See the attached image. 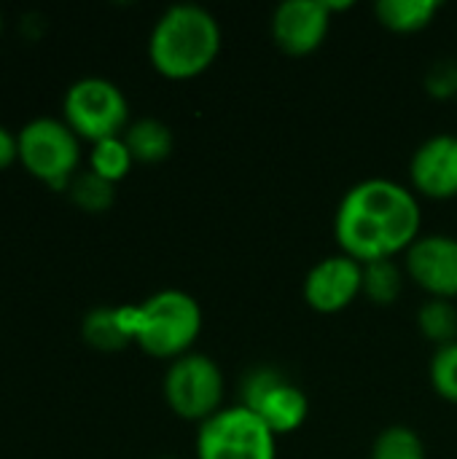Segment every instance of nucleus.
Returning a JSON list of instances; mask_svg holds the SVG:
<instances>
[{"mask_svg": "<svg viewBox=\"0 0 457 459\" xmlns=\"http://www.w3.org/2000/svg\"><path fill=\"white\" fill-rule=\"evenodd\" d=\"M221 54L218 19L194 3L170 5L148 35L151 67L170 81H191L213 67Z\"/></svg>", "mask_w": 457, "mask_h": 459, "instance_id": "obj_2", "label": "nucleus"}, {"mask_svg": "<svg viewBox=\"0 0 457 459\" xmlns=\"http://www.w3.org/2000/svg\"><path fill=\"white\" fill-rule=\"evenodd\" d=\"M137 307H94L81 323L83 342L97 352H119L135 344Z\"/></svg>", "mask_w": 457, "mask_h": 459, "instance_id": "obj_13", "label": "nucleus"}, {"mask_svg": "<svg viewBox=\"0 0 457 459\" xmlns=\"http://www.w3.org/2000/svg\"><path fill=\"white\" fill-rule=\"evenodd\" d=\"M277 436L245 406H229L197 430V459H275Z\"/></svg>", "mask_w": 457, "mask_h": 459, "instance_id": "obj_6", "label": "nucleus"}, {"mask_svg": "<svg viewBox=\"0 0 457 459\" xmlns=\"http://www.w3.org/2000/svg\"><path fill=\"white\" fill-rule=\"evenodd\" d=\"M19 164L48 188H65L81 172V140L54 116H38L19 132Z\"/></svg>", "mask_w": 457, "mask_h": 459, "instance_id": "obj_4", "label": "nucleus"}, {"mask_svg": "<svg viewBox=\"0 0 457 459\" xmlns=\"http://www.w3.org/2000/svg\"><path fill=\"white\" fill-rule=\"evenodd\" d=\"M164 401L170 411L189 422H205L221 411L224 374L218 363L202 352H189L170 363L164 374Z\"/></svg>", "mask_w": 457, "mask_h": 459, "instance_id": "obj_7", "label": "nucleus"}, {"mask_svg": "<svg viewBox=\"0 0 457 459\" xmlns=\"http://www.w3.org/2000/svg\"><path fill=\"white\" fill-rule=\"evenodd\" d=\"M431 387L436 390L439 398L457 406V342L436 347L431 366H428Z\"/></svg>", "mask_w": 457, "mask_h": 459, "instance_id": "obj_21", "label": "nucleus"}, {"mask_svg": "<svg viewBox=\"0 0 457 459\" xmlns=\"http://www.w3.org/2000/svg\"><path fill=\"white\" fill-rule=\"evenodd\" d=\"M409 178L417 194L428 199H455L457 196V137L434 134L428 137L409 161Z\"/></svg>", "mask_w": 457, "mask_h": 459, "instance_id": "obj_12", "label": "nucleus"}, {"mask_svg": "<svg viewBox=\"0 0 457 459\" xmlns=\"http://www.w3.org/2000/svg\"><path fill=\"white\" fill-rule=\"evenodd\" d=\"M0 30H3V13H0Z\"/></svg>", "mask_w": 457, "mask_h": 459, "instance_id": "obj_24", "label": "nucleus"}, {"mask_svg": "<svg viewBox=\"0 0 457 459\" xmlns=\"http://www.w3.org/2000/svg\"><path fill=\"white\" fill-rule=\"evenodd\" d=\"M404 288V274L393 261H374L364 264V296L377 304L388 307L401 296Z\"/></svg>", "mask_w": 457, "mask_h": 459, "instance_id": "obj_19", "label": "nucleus"}, {"mask_svg": "<svg viewBox=\"0 0 457 459\" xmlns=\"http://www.w3.org/2000/svg\"><path fill=\"white\" fill-rule=\"evenodd\" d=\"M240 406L261 417L275 436L296 433L310 414L304 390H299L272 366H256L245 374L240 387Z\"/></svg>", "mask_w": 457, "mask_h": 459, "instance_id": "obj_8", "label": "nucleus"}, {"mask_svg": "<svg viewBox=\"0 0 457 459\" xmlns=\"http://www.w3.org/2000/svg\"><path fill=\"white\" fill-rule=\"evenodd\" d=\"M202 333V307L183 290H159L137 304L135 344L159 360H178L191 352Z\"/></svg>", "mask_w": 457, "mask_h": 459, "instance_id": "obj_3", "label": "nucleus"}, {"mask_svg": "<svg viewBox=\"0 0 457 459\" xmlns=\"http://www.w3.org/2000/svg\"><path fill=\"white\" fill-rule=\"evenodd\" d=\"M62 121L78 134V140H89L92 145L121 137L132 124L124 91L100 75H86L67 86L62 100Z\"/></svg>", "mask_w": 457, "mask_h": 459, "instance_id": "obj_5", "label": "nucleus"}, {"mask_svg": "<svg viewBox=\"0 0 457 459\" xmlns=\"http://www.w3.org/2000/svg\"><path fill=\"white\" fill-rule=\"evenodd\" d=\"M428 91L439 100H447L457 94V65L455 62H444V65H434V70L428 73L426 81Z\"/></svg>", "mask_w": 457, "mask_h": 459, "instance_id": "obj_22", "label": "nucleus"}, {"mask_svg": "<svg viewBox=\"0 0 457 459\" xmlns=\"http://www.w3.org/2000/svg\"><path fill=\"white\" fill-rule=\"evenodd\" d=\"M439 8L442 3L436 0H380L374 5V13L382 27L407 35L426 30L436 19Z\"/></svg>", "mask_w": 457, "mask_h": 459, "instance_id": "obj_15", "label": "nucleus"}, {"mask_svg": "<svg viewBox=\"0 0 457 459\" xmlns=\"http://www.w3.org/2000/svg\"><path fill=\"white\" fill-rule=\"evenodd\" d=\"M420 333L436 347L457 342V307L450 299H428L417 312Z\"/></svg>", "mask_w": 457, "mask_h": 459, "instance_id": "obj_17", "label": "nucleus"}, {"mask_svg": "<svg viewBox=\"0 0 457 459\" xmlns=\"http://www.w3.org/2000/svg\"><path fill=\"white\" fill-rule=\"evenodd\" d=\"M369 459H426V444L412 428L391 425L374 438Z\"/></svg>", "mask_w": 457, "mask_h": 459, "instance_id": "obj_20", "label": "nucleus"}, {"mask_svg": "<svg viewBox=\"0 0 457 459\" xmlns=\"http://www.w3.org/2000/svg\"><path fill=\"white\" fill-rule=\"evenodd\" d=\"M409 277L431 299H455L457 296V239L447 234L420 237L407 250Z\"/></svg>", "mask_w": 457, "mask_h": 459, "instance_id": "obj_11", "label": "nucleus"}, {"mask_svg": "<svg viewBox=\"0 0 457 459\" xmlns=\"http://www.w3.org/2000/svg\"><path fill=\"white\" fill-rule=\"evenodd\" d=\"M331 11L326 0H286L272 13V38L280 51L307 56L318 51L329 35Z\"/></svg>", "mask_w": 457, "mask_h": 459, "instance_id": "obj_10", "label": "nucleus"}, {"mask_svg": "<svg viewBox=\"0 0 457 459\" xmlns=\"http://www.w3.org/2000/svg\"><path fill=\"white\" fill-rule=\"evenodd\" d=\"M304 301L321 315H337L364 296V264L339 253L321 258L304 277Z\"/></svg>", "mask_w": 457, "mask_h": 459, "instance_id": "obj_9", "label": "nucleus"}, {"mask_svg": "<svg viewBox=\"0 0 457 459\" xmlns=\"http://www.w3.org/2000/svg\"><path fill=\"white\" fill-rule=\"evenodd\" d=\"M132 164H135V159H132V153H129L124 137L100 140V143H94L92 151H89V169H92L94 175H100L102 180L113 183V186L129 175Z\"/></svg>", "mask_w": 457, "mask_h": 459, "instance_id": "obj_18", "label": "nucleus"}, {"mask_svg": "<svg viewBox=\"0 0 457 459\" xmlns=\"http://www.w3.org/2000/svg\"><path fill=\"white\" fill-rule=\"evenodd\" d=\"M67 196L70 202L83 210V212H92V215H100L105 210L113 207V199H116V186L102 180L100 175H94L92 169H81L70 186H67Z\"/></svg>", "mask_w": 457, "mask_h": 459, "instance_id": "obj_16", "label": "nucleus"}, {"mask_svg": "<svg viewBox=\"0 0 457 459\" xmlns=\"http://www.w3.org/2000/svg\"><path fill=\"white\" fill-rule=\"evenodd\" d=\"M13 161H19V140L8 126L0 124V172L8 169Z\"/></svg>", "mask_w": 457, "mask_h": 459, "instance_id": "obj_23", "label": "nucleus"}, {"mask_svg": "<svg viewBox=\"0 0 457 459\" xmlns=\"http://www.w3.org/2000/svg\"><path fill=\"white\" fill-rule=\"evenodd\" d=\"M121 137H124L132 159L140 164H159L175 148L172 129L159 118H137L127 126V132Z\"/></svg>", "mask_w": 457, "mask_h": 459, "instance_id": "obj_14", "label": "nucleus"}, {"mask_svg": "<svg viewBox=\"0 0 457 459\" xmlns=\"http://www.w3.org/2000/svg\"><path fill=\"white\" fill-rule=\"evenodd\" d=\"M417 196L388 178L356 183L339 202L334 215V237L345 255L358 264L393 261L420 239Z\"/></svg>", "mask_w": 457, "mask_h": 459, "instance_id": "obj_1", "label": "nucleus"}]
</instances>
